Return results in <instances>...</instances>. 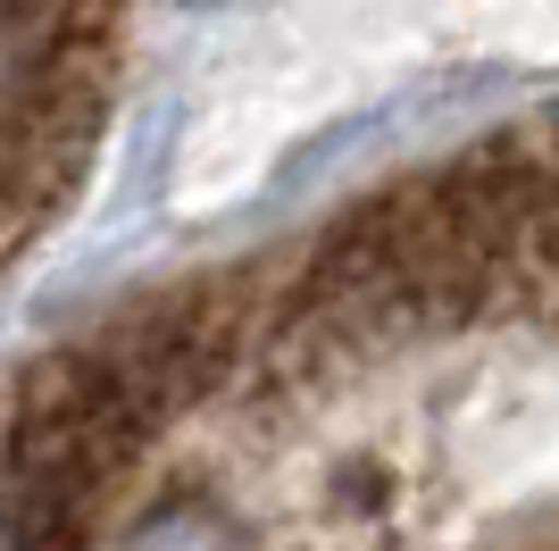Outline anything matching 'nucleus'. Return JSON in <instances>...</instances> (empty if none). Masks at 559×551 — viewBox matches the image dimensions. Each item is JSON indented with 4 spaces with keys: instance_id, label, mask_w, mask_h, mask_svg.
<instances>
[{
    "instance_id": "nucleus-1",
    "label": "nucleus",
    "mask_w": 559,
    "mask_h": 551,
    "mask_svg": "<svg viewBox=\"0 0 559 551\" xmlns=\"http://www.w3.org/2000/svg\"><path fill=\"white\" fill-rule=\"evenodd\" d=\"M84 535H68L59 518H43V509L25 502V484L0 468V551H75Z\"/></svg>"
}]
</instances>
